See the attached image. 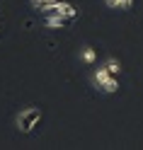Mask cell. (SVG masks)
Returning a JSON list of instances; mask_svg holds the SVG:
<instances>
[{"label": "cell", "mask_w": 143, "mask_h": 150, "mask_svg": "<svg viewBox=\"0 0 143 150\" xmlns=\"http://www.w3.org/2000/svg\"><path fill=\"white\" fill-rule=\"evenodd\" d=\"M78 58H80V63H85V65H95V63H97V49H92L90 44H85V46H80Z\"/></svg>", "instance_id": "5"}, {"label": "cell", "mask_w": 143, "mask_h": 150, "mask_svg": "<svg viewBox=\"0 0 143 150\" xmlns=\"http://www.w3.org/2000/svg\"><path fill=\"white\" fill-rule=\"evenodd\" d=\"M41 109L39 107H24L22 111H17V116H15V126L20 133H32V131L41 124Z\"/></svg>", "instance_id": "2"}, {"label": "cell", "mask_w": 143, "mask_h": 150, "mask_svg": "<svg viewBox=\"0 0 143 150\" xmlns=\"http://www.w3.org/2000/svg\"><path fill=\"white\" fill-rule=\"evenodd\" d=\"M0 32H3V20H0Z\"/></svg>", "instance_id": "9"}, {"label": "cell", "mask_w": 143, "mask_h": 150, "mask_svg": "<svg viewBox=\"0 0 143 150\" xmlns=\"http://www.w3.org/2000/svg\"><path fill=\"white\" fill-rule=\"evenodd\" d=\"M58 0H29V5L34 7V10H39V12H46L49 7H53Z\"/></svg>", "instance_id": "8"}, {"label": "cell", "mask_w": 143, "mask_h": 150, "mask_svg": "<svg viewBox=\"0 0 143 150\" xmlns=\"http://www.w3.org/2000/svg\"><path fill=\"white\" fill-rule=\"evenodd\" d=\"M65 17H61V15H56V12H44V20H41V24L46 27V29H63L65 27Z\"/></svg>", "instance_id": "4"}, {"label": "cell", "mask_w": 143, "mask_h": 150, "mask_svg": "<svg viewBox=\"0 0 143 150\" xmlns=\"http://www.w3.org/2000/svg\"><path fill=\"white\" fill-rule=\"evenodd\" d=\"M90 82L102 92V95H114V92H119V75H112L107 68H104V65L92 68Z\"/></svg>", "instance_id": "1"}, {"label": "cell", "mask_w": 143, "mask_h": 150, "mask_svg": "<svg viewBox=\"0 0 143 150\" xmlns=\"http://www.w3.org/2000/svg\"><path fill=\"white\" fill-rule=\"evenodd\" d=\"M104 5H107L109 10H131L133 0H104Z\"/></svg>", "instance_id": "7"}, {"label": "cell", "mask_w": 143, "mask_h": 150, "mask_svg": "<svg viewBox=\"0 0 143 150\" xmlns=\"http://www.w3.org/2000/svg\"><path fill=\"white\" fill-rule=\"evenodd\" d=\"M102 65H104L112 75H121V70H124V68H121V61L117 58V56H107V58L102 61Z\"/></svg>", "instance_id": "6"}, {"label": "cell", "mask_w": 143, "mask_h": 150, "mask_svg": "<svg viewBox=\"0 0 143 150\" xmlns=\"http://www.w3.org/2000/svg\"><path fill=\"white\" fill-rule=\"evenodd\" d=\"M46 12H56V15H61L65 17V20H75L78 17V7H75L73 3H68V0H58L53 7H49Z\"/></svg>", "instance_id": "3"}]
</instances>
